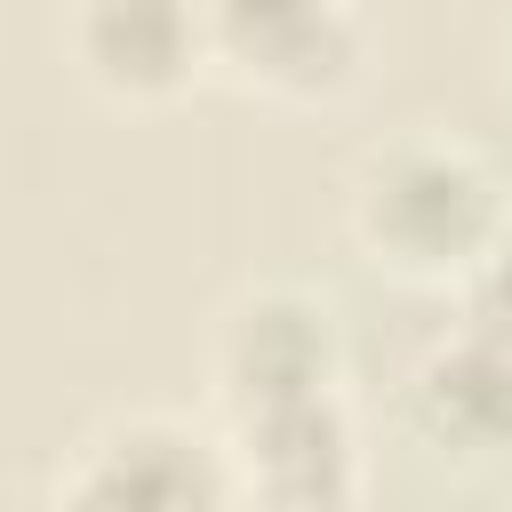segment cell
I'll use <instances>...</instances> for the list:
<instances>
[{
    "instance_id": "6da1fadb",
    "label": "cell",
    "mask_w": 512,
    "mask_h": 512,
    "mask_svg": "<svg viewBox=\"0 0 512 512\" xmlns=\"http://www.w3.org/2000/svg\"><path fill=\"white\" fill-rule=\"evenodd\" d=\"M352 240L400 280H464L504 240V192L488 160L440 136H400L352 176Z\"/></svg>"
},
{
    "instance_id": "ba28073f",
    "label": "cell",
    "mask_w": 512,
    "mask_h": 512,
    "mask_svg": "<svg viewBox=\"0 0 512 512\" xmlns=\"http://www.w3.org/2000/svg\"><path fill=\"white\" fill-rule=\"evenodd\" d=\"M456 304H464V320L456 328H480V336H496V344H512V224H504V240L456 280Z\"/></svg>"
},
{
    "instance_id": "52a82bcc",
    "label": "cell",
    "mask_w": 512,
    "mask_h": 512,
    "mask_svg": "<svg viewBox=\"0 0 512 512\" xmlns=\"http://www.w3.org/2000/svg\"><path fill=\"white\" fill-rule=\"evenodd\" d=\"M408 424L448 464H512V344L456 328L408 376Z\"/></svg>"
},
{
    "instance_id": "8992f818",
    "label": "cell",
    "mask_w": 512,
    "mask_h": 512,
    "mask_svg": "<svg viewBox=\"0 0 512 512\" xmlns=\"http://www.w3.org/2000/svg\"><path fill=\"white\" fill-rule=\"evenodd\" d=\"M72 64L112 104H176L208 64V0H80L72 8Z\"/></svg>"
},
{
    "instance_id": "3957f363",
    "label": "cell",
    "mask_w": 512,
    "mask_h": 512,
    "mask_svg": "<svg viewBox=\"0 0 512 512\" xmlns=\"http://www.w3.org/2000/svg\"><path fill=\"white\" fill-rule=\"evenodd\" d=\"M216 64L280 104H336L360 80L352 0H208Z\"/></svg>"
},
{
    "instance_id": "277c9868",
    "label": "cell",
    "mask_w": 512,
    "mask_h": 512,
    "mask_svg": "<svg viewBox=\"0 0 512 512\" xmlns=\"http://www.w3.org/2000/svg\"><path fill=\"white\" fill-rule=\"evenodd\" d=\"M224 448H232L240 496L280 504V512H336V504H360V488H368L360 424H352L344 392H304V400L240 408Z\"/></svg>"
},
{
    "instance_id": "7a4b0ae2",
    "label": "cell",
    "mask_w": 512,
    "mask_h": 512,
    "mask_svg": "<svg viewBox=\"0 0 512 512\" xmlns=\"http://www.w3.org/2000/svg\"><path fill=\"white\" fill-rule=\"evenodd\" d=\"M56 496L96 504V512H224V504H240V472H232V448L208 440L200 424L128 416L80 448V464L56 480Z\"/></svg>"
},
{
    "instance_id": "5b68a950",
    "label": "cell",
    "mask_w": 512,
    "mask_h": 512,
    "mask_svg": "<svg viewBox=\"0 0 512 512\" xmlns=\"http://www.w3.org/2000/svg\"><path fill=\"white\" fill-rule=\"evenodd\" d=\"M208 376H216V400L232 416L272 408V400H304V392H336V376H344L336 312L304 288H248L216 320Z\"/></svg>"
}]
</instances>
